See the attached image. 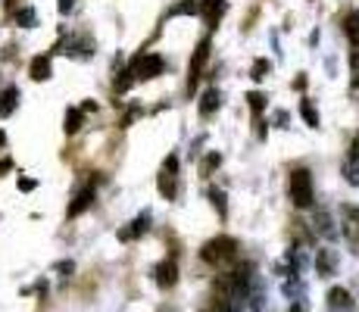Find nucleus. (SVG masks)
I'll return each instance as SVG.
<instances>
[{"mask_svg":"<svg viewBox=\"0 0 359 312\" xmlns=\"http://www.w3.org/2000/svg\"><path fill=\"white\" fill-rule=\"evenodd\" d=\"M287 197L297 210H309L316 203V191H313V175L306 169H294L287 178Z\"/></svg>","mask_w":359,"mask_h":312,"instance_id":"nucleus-1","label":"nucleus"},{"mask_svg":"<svg viewBox=\"0 0 359 312\" xmlns=\"http://www.w3.org/2000/svg\"><path fill=\"white\" fill-rule=\"evenodd\" d=\"M200 256H203V262H210V266H229V262L238 259V240L234 238H212L203 244Z\"/></svg>","mask_w":359,"mask_h":312,"instance_id":"nucleus-2","label":"nucleus"},{"mask_svg":"<svg viewBox=\"0 0 359 312\" xmlns=\"http://www.w3.org/2000/svg\"><path fill=\"white\" fill-rule=\"evenodd\" d=\"M160 72H163V57L160 53H141V57H135L131 60V66H128V75L135 81H150V79H156Z\"/></svg>","mask_w":359,"mask_h":312,"instance_id":"nucleus-3","label":"nucleus"},{"mask_svg":"<svg viewBox=\"0 0 359 312\" xmlns=\"http://www.w3.org/2000/svg\"><path fill=\"white\" fill-rule=\"evenodd\" d=\"M156 187L165 200H175L178 197V156H169L160 169V178H156Z\"/></svg>","mask_w":359,"mask_h":312,"instance_id":"nucleus-4","label":"nucleus"},{"mask_svg":"<svg viewBox=\"0 0 359 312\" xmlns=\"http://www.w3.org/2000/svg\"><path fill=\"white\" fill-rule=\"evenodd\" d=\"M344 178H347V184L359 187V131L353 135V141H350L347 159H344Z\"/></svg>","mask_w":359,"mask_h":312,"instance_id":"nucleus-5","label":"nucleus"},{"mask_svg":"<svg viewBox=\"0 0 359 312\" xmlns=\"http://www.w3.org/2000/svg\"><path fill=\"white\" fill-rule=\"evenodd\" d=\"M206 57H210V38L200 41L197 50H194V60H191V75H188V91H194V85H197V79H200V69H203Z\"/></svg>","mask_w":359,"mask_h":312,"instance_id":"nucleus-6","label":"nucleus"},{"mask_svg":"<svg viewBox=\"0 0 359 312\" xmlns=\"http://www.w3.org/2000/svg\"><path fill=\"white\" fill-rule=\"evenodd\" d=\"M341 231L344 238L359 240V206H344L341 210Z\"/></svg>","mask_w":359,"mask_h":312,"instance_id":"nucleus-7","label":"nucleus"},{"mask_svg":"<svg viewBox=\"0 0 359 312\" xmlns=\"http://www.w3.org/2000/svg\"><path fill=\"white\" fill-rule=\"evenodd\" d=\"M334 269H337V253L334 250H328V247L316 250V272H319V278H331Z\"/></svg>","mask_w":359,"mask_h":312,"instance_id":"nucleus-8","label":"nucleus"},{"mask_svg":"<svg viewBox=\"0 0 359 312\" xmlns=\"http://www.w3.org/2000/svg\"><path fill=\"white\" fill-rule=\"evenodd\" d=\"M313 228L322 234V238H328V240H334L337 234V228H334V219H331V212L328 210H316V216H313Z\"/></svg>","mask_w":359,"mask_h":312,"instance_id":"nucleus-9","label":"nucleus"},{"mask_svg":"<svg viewBox=\"0 0 359 312\" xmlns=\"http://www.w3.org/2000/svg\"><path fill=\"white\" fill-rule=\"evenodd\" d=\"M328 306L341 309V312H353V297H350V290H344V287H331L328 290Z\"/></svg>","mask_w":359,"mask_h":312,"instance_id":"nucleus-10","label":"nucleus"},{"mask_svg":"<svg viewBox=\"0 0 359 312\" xmlns=\"http://www.w3.org/2000/svg\"><path fill=\"white\" fill-rule=\"evenodd\" d=\"M147 228H150V212H141V216L131 222L128 228H122V231H119V240H135V238H141Z\"/></svg>","mask_w":359,"mask_h":312,"instance_id":"nucleus-11","label":"nucleus"},{"mask_svg":"<svg viewBox=\"0 0 359 312\" xmlns=\"http://www.w3.org/2000/svg\"><path fill=\"white\" fill-rule=\"evenodd\" d=\"M178 281V266H175V259H165L156 266V284L160 287H172V284Z\"/></svg>","mask_w":359,"mask_h":312,"instance_id":"nucleus-12","label":"nucleus"},{"mask_svg":"<svg viewBox=\"0 0 359 312\" xmlns=\"http://www.w3.org/2000/svg\"><path fill=\"white\" fill-rule=\"evenodd\" d=\"M225 10H229V4H225V0H203V4H200V13H203V19L210 25H216L219 19H222Z\"/></svg>","mask_w":359,"mask_h":312,"instance_id":"nucleus-13","label":"nucleus"},{"mask_svg":"<svg viewBox=\"0 0 359 312\" xmlns=\"http://www.w3.org/2000/svg\"><path fill=\"white\" fill-rule=\"evenodd\" d=\"M219 107H222V97H219L216 88H210V91H203V97H200V116H203V119H210V116L216 113Z\"/></svg>","mask_w":359,"mask_h":312,"instance_id":"nucleus-14","label":"nucleus"},{"mask_svg":"<svg viewBox=\"0 0 359 312\" xmlns=\"http://www.w3.org/2000/svg\"><path fill=\"white\" fill-rule=\"evenodd\" d=\"M19 107V91L16 88H6V91H0V119H6V116H13Z\"/></svg>","mask_w":359,"mask_h":312,"instance_id":"nucleus-15","label":"nucleus"},{"mask_svg":"<svg viewBox=\"0 0 359 312\" xmlns=\"http://www.w3.org/2000/svg\"><path fill=\"white\" fill-rule=\"evenodd\" d=\"M91 203H94V187H91V184H88V187H85V191H79V197H75V200H72V206H69V216H72V219H75V216H79V212H85V210H88V206H91Z\"/></svg>","mask_w":359,"mask_h":312,"instance_id":"nucleus-16","label":"nucleus"},{"mask_svg":"<svg viewBox=\"0 0 359 312\" xmlns=\"http://www.w3.org/2000/svg\"><path fill=\"white\" fill-rule=\"evenodd\" d=\"M29 72H32L34 81H47V79H50V57H34L32 66H29Z\"/></svg>","mask_w":359,"mask_h":312,"instance_id":"nucleus-17","label":"nucleus"},{"mask_svg":"<svg viewBox=\"0 0 359 312\" xmlns=\"http://www.w3.org/2000/svg\"><path fill=\"white\" fill-rule=\"evenodd\" d=\"M344 34H347L350 44L359 47V10L347 13V19H344Z\"/></svg>","mask_w":359,"mask_h":312,"instance_id":"nucleus-18","label":"nucleus"},{"mask_svg":"<svg viewBox=\"0 0 359 312\" xmlns=\"http://www.w3.org/2000/svg\"><path fill=\"white\" fill-rule=\"evenodd\" d=\"M184 13H200V0H182L169 10V16H184Z\"/></svg>","mask_w":359,"mask_h":312,"instance_id":"nucleus-19","label":"nucleus"},{"mask_svg":"<svg viewBox=\"0 0 359 312\" xmlns=\"http://www.w3.org/2000/svg\"><path fill=\"white\" fill-rule=\"evenodd\" d=\"M300 113H303V119H306V125H313V128L319 125V109L313 107V100H303L300 103Z\"/></svg>","mask_w":359,"mask_h":312,"instance_id":"nucleus-20","label":"nucleus"},{"mask_svg":"<svg viewBox=\"0 0 359 312\" xmlns=\"http://www.w3.org/2000/svg\"><path fill=\"white\" fill-rule=\"evenodd\" d=\"M285 294H287V297H291V300L297 303V306H300V303H303V284H300V281H297V278H291V281H285Z\"/></svg>","mask_w":359,"mask_h":312,"instance_id":"nucleus-21","label":"nucleus"},{"mask_svg":"<svg viewBox=\"0 0 359 312\" xmlns=\"http://www.w3.org/2000/svg\"><path fill=\"white\" fill-rule=\"evenodd\" d=\"M63 128H66V135H75V131L81 128V109H69Z\"/></svg>","mask_w":359,"mask_h":312,"instance_id":"nucleus-22","label":"nucleus"},{"mask_svg":"<svg viewBox=\"0 0 359 312\" xmlns=\"http://www.w3.org/2000/svg\"><path fill=\"white\" fill-rule=\"evenodd\" d=\"M247 100H250V109H253V116H257V122H259L262 107H266V97H262L259 91H250V94H247Z\"/></svg>","mask_w":359,"mask_h":312,"instance_id":"nucleus-23","label":"nucleus"},{"mask_svg":"<svg viewBox=\"0 0 359 312\" xmlns=\"http://www.w3.org/2000/svg\"><path fill=\"white\" fill-rule=\"evenodd\" d=\"M210 200H212V206L219 210V216L225 219V212H229V210H225V194L219 191V187H212V191H210Z\"/></svg>","mask_w":359,"mask_h":312,"instance_id":"nucleus-24","label":"nucleus"},{"mask_svg":"<svg viewBox=\"0 0 359 312\" xmlns=\"http://www.w3.org/2000/svg\"><path fill=\"white\" fill-rule=\"evenodd\" d=\"M269 69H272V62H269V60H257V62H253V79L262 81L269 75Z\"/></svg>","mask_w":359,"mask_h":312,"instance_id":"nucleus-25","label":"nucleus"},{"mask_svg":"<svg viewBox=\"0 0 359 312\" xmlns=\"http://www.w3.org/2000/svg\"><path fill=\"white\" fill-rule=\"evenodd\" d=\"M16 22L22 25V29H32V25H34V10H19L16 13Z\"/></svg>","mask_w":359,"mask_h":312,"instance_id":"nucleus-26","label":"nucleus"},{"mask_svg":"<svg viewBox=\"0 0 359 312\" xmlns=\"http://www.w3.org/2000/svg\"><path fill=\"white\" fill-rule=\"evenodd\" d=\"M219 163H222V156H219V154H210V156H206V163H203V175H210V172L216 169Z\"/></svg>","mask_w":359,"mask_h":312,"instance_id":"nucleus-27","label":"nucleus"},{"mask_svg":"<svg viewBox=\"0 0 359 312\" xmlns=\"http://www.w3.org/2000/svg\"><path fill=\"white\" fill-rule=\"evenodd\" d=\"M75 0H60V13H72Z\"/></svg>","mask_w":359,"mask_h":312,"instance_id":"nucleus-28","label":"nucleus"},{"mask_svg":"<svg viewBox=\"0 0 359 312\" xmlns=\"http://www.w3.org/2000/svg\"><path fill=\"white\" fill-rule=\"evenodd\" d=\"M19 187H22V191H32L34 182H32V178H22V182H19Z\"/></svg>","mask_w":359,"mask_h":312,"instance_id":"nucleus-29","label":"nucleus"},{"mask_svg":"<svg viewBox=\"0 0 359 312\" xmlns=\"http://www.w3.org/2000/svg\"><path fill=\"white\" fill-rule=\"evenodd\" d=\"M10 165H13V163H10V159H4V163H0V175H4V172H6V169H10Z\"/></svg>","mask_w":359,"mask_h":312,"instance_id":"nucleus-30","label":"nucleus"},{"mask_svg":"<svg viewBox=\"0 0 359 312\" xmlns=\"http://www.w3.org/2000/svg\"><path fill=\"white\" fill-rule=\"evenodd\" d=\"M4 141H6V135H4V131H0V147H4Z\"/></svg>","mask_w":359,"mask_h":312,"instance_id":"nucleus-31","label":"nucleus"},{"mask_svg":"<svg viewBox=\"0 0 359 312\" xmlns=\"http://www.w3.org/2000/svg\"><path fill=\"white\" fill-rule=\"evenodd\" d=\"M291 312H303V309H300V306H294V309H291Z\"/></svg>","mask_w":359,"mask_h":312,"instance_id":"nucleus-32","label":"nucleus"}]
</instances>
